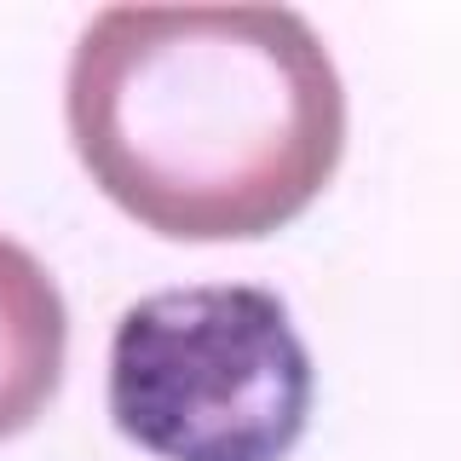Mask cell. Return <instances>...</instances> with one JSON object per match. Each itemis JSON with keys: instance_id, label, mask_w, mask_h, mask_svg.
Instances as JSON below:
<instances>
[{"instance_id": "obj_1", "label": "cell", "mask_w": 461, "mask_h": 461, "mask_svg": "<svg viewBox=\"0 0 461 461\" xmlns=\"http://www.w3.org/2000/svg\"><path fill=\"white\" fill-rule=\"evenodd\" d=\"M64 115L98 191L179 242L288 225L346 144L340 69L288 6H104Z\"/></svg>"}, {"instance_id": "obj_2", "label": "cell", "mask_w": 461, "mask_h": 461, "mask_svg": "<svg viewBox=\"0 0 461 461\" xmlns=\"http://www.w3.org/2000/svg\"><path fill=\"white\" fill-rule=\"evenodd\" d=\"M110 415L162 461H283L312 415V352L271 288H162L110 335Z\"/></svg>"}, {"instance_id": "obj_3", "label": "cell", "mask_w": 461, "mask_h": 461, "mask_svg": "<svg viewBox=\"0 0 461 461\" xmlns=\"http://www.w3.org/2000/svg\"><path fill=\"white\" fill-rule=\"evenodd\" d=\"M69 312L52 271L23 242L0 237V438L23 432L64 381Z\"/></svg>"}]
</instances>
